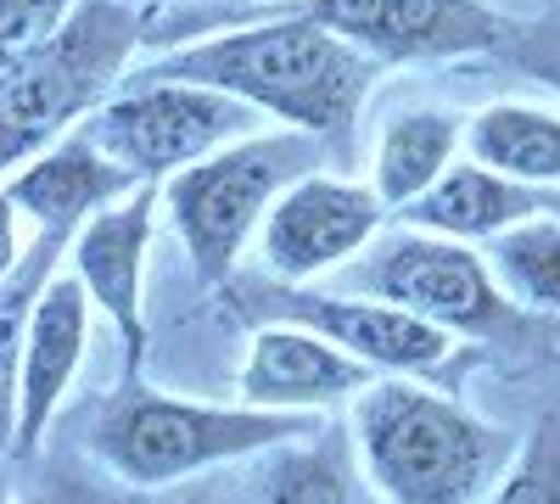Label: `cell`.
<instances>
[{
  "label": "cell",
  "instance_id": "17",
  "mask_svg": "<svg viewBox=\"0 0 560 504\" xmlns=\"http://www.w3.org/2000/svg\"><path fill=\"white\" fill-rule=\"evenodd\" d=\"M465 146V118L443 113V107H409L393 113L376 134V157H370V191L387 202V213H398L404 202H415L420 191H432L448 174L454 152Z\"/></svg>",
  "mask_w": 560,
  "mask_h": 504
},
{
  "label": "cell",
  "instance_id": "19",
  "mask_svg": "<svg viewBox=\"0 0 560 504\" xmlns=\"http://www.w3.org/2000/svg\"><path fill=\"white\" fill-rule=\"evenodd\" d=\"M68 242L73 236H62V231H34L23 269L12 281H0V466L12 460V437H18V359H23L28 308H34L39 286L62 269Z\"/></svg>",
  "mask_w": 560,
  "mask_h": 504
},
{
  "label": "cell",
  "instance_id": "1",
  "mask_svg": "<svg viewBox=\"0 0 560 504\" xmlns=\"http://www.w3.org/2000/svg\"><path fill=\"white\" fill-rule=\"evenodd\" d=\"M129 73L213 84L275 118L280 129H303L325 146H348L370 90L387 68L364 57L359 45H348L342 34L319 28L314 17L269 7L247 23H213V34L168 45L163 57Z\"/></svg>",
  "mask_w": 560,
  "mask_h": 504
},
{
  "label": "cell",
  "instance_id": "11",
  "mask_svg": "<svg viewBox=\"0 0 560 504\" xmlns=\"http://www.w3.org/2000/svg\"><path fill=\"white\" fill-rule=\"evenodd\" d=\"M158 208H163V186H135L129 197L90 213L62 258V269L90 292V303L113 319L118 348H124V376H140V364L152 353L147 263H152V236H158Z\"/></svg>",
  "mask_w": 560,
  "mask_h": 504
},
{
  "label": "cell",
  "instance_id": "8",
  "mask_svg": "<svg viewBox=\"0 0 560 504\" xmlns=\"http://www.w3.org/2000/svg\"><path fill=\"white\" fill-rule=\"evenodd\" d=\"M224 297L253 326H264V319L303 326L325 342H337L342 353H353L359 364H370L376 376H438L459 342L454 331L370 292H314L269 274V281H230Z\"/></svg>",
  "mask_w": 560,
  "mask_h": 504
},
{
  "label": "cell",
  "instance_id": "14",
  "mask_svg": "<svg viewBox=\"0 0 560 504\" xmlns=\"http://www.w3.org/2000/svg\"><path fill=\"white\" fill-rule=\"evenodd\" d=\"M0 186H7V197L28 219V231L73 236L90 213H102L107 202L129 197L135 186H147V179H135L118 157H107L96 141H90V129L79 124L57 146H45L39 157L18 163Z\"/></svg>",
  "mask_w": 560,
  "mask_h": 504
},
{
  "label": "cell",
  "instance_id": "15",
  "mask_svg": "<svg viewBox=\"0 0 560 504\" xmlns=\"http://www.w3.org/2000/svg\"><path fill=\"white\" fill-rule=\"evenodd\" d=\"M544 213V191L522 186V179H504L488 163H448V174L438 179L432 191H420L415 202L398 208V224L409 231H432V236H454V242H493L504 236L510 224H522Z\"/></svg>",
  "mask_w": 560,
  "mask_h": 504
},
{
  "label": "cell",
  "instance_id": "21",
  "mask_svg": "<svg viewBox=\"0 0 560 504\" xmlns=\"http://www.w3.org/2000/svg\"><path fill=\"white\" fill-rule=\"evenodd\" d=\"M482 504H560V415H538Z\"/></svg>",
  "mask_w": 560,
  "mask_h": 504
},
{
  "label": "cell",
  "instance_id": "28",
  "mask_svg": "<svg viewBox=\"0 0 560 504\" xmlns=\"http://www.w3.org/2000/svg\"><path fill=\"white\" fill-rule=\"evenodd\" d=\"M549 359H555V371H560V348H555V353H549Z\"/></svg>",
  "mask_w": 560,
  "mask_h": 504
},
{
  "label": "cell",
  "instance_id": "23",
  "mask_svg": "<svg viewBox=\"0 0 560 504\" xmlns=\"http://www.w3.org/2000/svg\"><path fill=\"white\" fill-rule=\"evenodd\" d=\"M504 57H510V68H522L527 79H538L544 90L560 96V17H538V23L516 28Z\"/></svg>",
  "mask_w": 560,
  "mask_h": 504
},
{
  "label": "cell",
  "instance_id": "27",
  "mask_svg": "<svg viewBox=\"0 0 560 504\" xmlns=\"http://www.w3.org/2000/svg\"><path fill=\"white\" fill-rule=\"evenodd\" d=\"M179 504H213V499H202V493H191V499H179Z\"/></svg>",
  "mask_w": 560,
  "mask_h": 504
},
{
  "label": "cell",
  "instance_id": "24",
  "mask_svg": "<svg viewBox=\"0 0 560 504\" xmlns=\"http://www.w3.org/2000/svg\"><path fill=\"white\" fill-rule=\"evenodd\" d=\"M0 504H129V499L96 493V488L79 482V477H57V482H45V488H23V493L0 482Z\"/></svg>",
  "mask_w": 560,
  "mask_h": 504
},
{
  "label": "cell",
  "instance_id": "2",
  "mask_svg": "<svg viewBox=\"0 0 560 504\" xmlns=\"http://www.w3.org/2000/svg\"><path fill=\"white\" fill-rule=\"evenodd\" d=\"M348 437L387 504H482L516 437L409 376H376L348 403Z\"/></svg>",
  "mask_w": 560,
  "mask_h": 504
},
{
  "label": "cell",
  "instance_id": "16",
  "mask_svg": "<svg viewBox=\"0 0 560 504\" xmlns=\"http://www.w3.org/2000/svg\"><path fill=\"white\" fill-rule=\"evenodd\" d=\"M253 504H387L364 477L342 421H325L314 437L280 443L264 454Z\"/></svg>",
  "mask_w": 560,
  "mask_h": 504
},
{
  "label": "cell",
  "instance_id": "10",
  "mask_svg": "<svg viewBox=\"0 0 560 504\" xmlns=\"http://www.w3.org/2000/svg\"><path fill=\"white\" fill-rule=\"evenodd\" d=\"M387 231V202L359 186V179H337L325 168H308L280 191L258 224V258L275 281H314L342 263H353L370 242Z\"/></svg>",
  "mask_w": 560,
  "mask_h": 504
},
{
  "label": "cell",
  "instance_id": "12",
  "mask_svg": "<svg viewBox=\"0 0 560 504\" xmlns=\"http://www.w3.org/2000/svg\"><path fill=\"white\" fill-rule=\"evenodd\" d=\"M90 292L73 281L68 269H57L39 286L28 308V331H23V359H18V437H12V466L34 460L45 448V432L57 426V409L68 403L79 364L90 348Z\"/></svg>",
  "mask_w": 560,
  "mask_h": 504
},
{
  "label": "cell",
  "instance_id": "29",
  "mask_svg": "<svg viewBox=\"0 0 560 504\" xmlns=\"http://www.w3.org/2000/svg\"><path fill=\"white\" fill-rule=\"evenodd\" d=\"M555 348H560V331H555Z\"/></svg>",
  "mask_w": 560,
  "mask_h": 504
},
{
  "label": "cell",
  "instance_id": "18",
  "mask_svg": "<svg viewBox=\"0 0 560 504\" xmlns=\"http://www.w3.org/2000/svg\"><path fill=\"white\" fill-rule=\"evenodd\" d=\"M465 152L533 191L560 186V107L549 102H488L465 118Z\"/></svg>",
  "mask_w": 560,
  "mask_h": 504
},
{
  "label": "cell",
  "instance_id": "3",
  "mask_svg": "<svg viewBox=\"0 0 560 504\" xmlns=\"http://www.w3.org/2000/svg\"><path fill=\"white\" fill-rule=\"evenodd\" d=\"M319 426H325L319 415L253 409V403H197L140 376H124L113 398L96 409V421L84 426V448L113 482L147 493L230 460H258L280 443L314 437Z\"/></svg>",
  "mask_w": 560,
  "mask_h": 504
},
{
  "label": "cell",
  "instance_id": "6",
  "mask_svg": "<svg viewBox=\"0 0 560 504\" xmlns=\"http://www.w3.org/2000/svg\"><path fill=\"white\" fill-rule=\"evenodd\" d=\"M353 292L387 297L465 342H555L560 319L522 308L499 286L488 253L432 231H382L353 258Z\"/></svg>",
  "mask_w": 560,
  "mask_h": 504
},
{
  "label": "cell",
  "instance_id": "22",
  "mask_svg": "<svg viewBox=\"0 0 560 504\" xmlns=\"http://www.w3.org/2000/svg\"><path fill=\"white\" fill-rule=\"evenodd\" d=\"M79 0H0V73L51 39Z\"/></svg>",
  "mask_w": 560,
  "mask_h": 504
},
{
  "label": "cell",
  "instance_id": "26",
  "mask_svg": "<svg viewBox=\"0 0 560 504\" xmlns=\"http://www.w3.org/2000/svg\"><path fill=\"white\" fill-rule=\"evenodd\" d=\"M544 213H560V186H549V191H544Z\"/></svg>",
  "mask_w": 560,
  "mask_h": 504
},
{
  "label": "cell",
  "instance_id": "7",
  "mask_svg": "<svg viewBox=\"0 0 560 504\" xmlns=\"http://www.w3.org/2000/svg\"><path fill=\"white\" fill-rule=\"evenodd\" d=\"M90 141L107 157H118L135 179L163 186L168 174L191 168L197 157L242 141L264 129V113L224 96L213 84L191 79H152V73H124V84L84 118Z\"/></svg>",
  "mask_w": 560,
  "mask_h": 504
},
{
  "label": "cell",
  "instance_id": "5",
  "mask_svg": "<svg viewBox=\"0 0 560 504\" xmlns=\"http://www.w3.org/2000/svg\"><path fill=\"white\" fill-rule=\"evenodd\" d=\"M325 152L331 146L303 129H258L163 179V219L179 236L185 258H191V274L202 281V292H224L236 281L247 247L258 242L269 202L292 179L319 168Z\"/></svg>",
  "mask_w": 560,
  "mask_h": 504
},
{
  "label": "cell",
  "instance_id": "13",
  "mask_svg": "<svg viewBox=\"0 0 560 504\" xmlns=\"http://www.w3.org/2000/svg\"><path fill=\"white\" fill-rule=\"evenodd\" d=\"M376 382L370 364L342 353L337 342H325L287 319H264L253 326L247 359H242V403L253 409H292V415H325L337 403H353L359 387Z\"/></svg>",
  "mask_w": 560,
  "mask_h": 504
},
{
  "label": "cell",
  "instance_id": "25",
  "mask_svg": "<svg viewBox=\"0 0 560 504\" xmlns=\"http://www.w3.org/2000/svg\"><path fill=\"white\" fill-rule=\"evenodd\" d=\"M28 219L18 213V202L7 197V186H0V281H12V274L23 269L28 258Z\"/></svg>",
  "mask_w": 560,
  "mask_h": 504
},
{
  "label": "cell",
  "instance_id": "4",
  "mask_svg": "<svg viewBox=\"0 0 560 504\" xmlns=\"http://www.w3.org/2000/svg\"><path fill=\"white\" fill-rule=\"evenodd\" d=\"M147 45V12L135 0H79L68 23L0 73V179L73 134L124 84Z\"/></svg>",
  "mask_w": 560,
  "mask_h": 504
},
{
  "label": "cell",
  "instance_id": "20",
  "mask_svg": "<svg viewBox=\"0 0 560 504\" xmlns=\"http://www.w3.org/2000/svg\"><path fill=\"white\" fill-rule=\"evenodd\" d=\"M499 286L533 314L560 319V213H533L488 242Z\"/></svg>",
  "mask_w": 560,
  "mask_h": 504
},
{
  "label": "cell",
  "instance_id": "9",
  "mask_svg": "<svg viewBox=\"0 0 560 504\" xmlns=\"http://www.w3.org/2000/svg\"><path fill=\"white\" fill-rule=\"evenodd\" d=\"M342 34L382 68H438L459 57H504L510 23L488 0H275Z\"/></svg>",
  "mask_w": 560,
  "mask_h": 504
}]
</instances>
